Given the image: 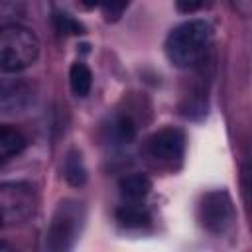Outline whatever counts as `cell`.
<instances>
[{
  "label": "cell",
  "mask_w": 252,
  "mask_h": 252,
  "mask_svg": "<svg viewBox=\"0 0 252 252\" xmlns=\"http://www.w3.org/2000/svg\"><path fill=\"white\" fill-rule=\"evenodd\" d=\"M213 41V28L205 20H189L179 24L165 37V55L175 67H191L199 63Z\"/></svg>",
  "instance_id": "6da1fadb"
},
{
  "label": "cell",
  "mask_w": 252,
  "mask_h": 252,
  "mask_svg": "<svg viewBox=\"0 0 252 252\" xmlns=\"http://www.w3.org/2000/svg\"><path fill=\"white\" fill-rule=\"evenodd\" d=\"M39 55L37 35L20 24L4 26L0 32V67L4 73H18L33 65Z\"/></svg>",
  "instance_id": "7a4b0ae2"
},
{
  "label": "cell",
  "mask_w": 252,
  "mask_h": 252,
  "mask_svg": "<svg viewBox=\"0 0 252 252\" xmlns=\"http://www.w3.org/2000/svg\"><path fill=\"white\" fill-rule=\"evenodd\" d=\"M83 220H85V209L79 201H73V199L61 201L51 217L45 248L51 252H65L73 248L75 240L79 238Z\"/></svg>",
  "instance_id": "3957f363"
},
{
  "label": "cell",
  "mask_w": 252,
  "mask_h": 252,
  "mask_svg": "<svg viewBox=\"0 0 252 252\" xmlns=\"http://www.w3.org/2000/svg\"><path fill=\"white\" fill-rule=\"evenodd\" d=\"M197 215L201 220V226L211 234H224L232 220H234V207L232 199L224 189H213L207 191L197 207Z\"/></svg>",
  "instance_id": "277c9868"
},
{
  "label": "cell",
  "mask_w": 252,
  "mask_h": 252,
  "mask_svg": "<svg viewBox=\"0 0 252 252\" xmlns=\"http://www.w3.org/2000/svg\"><path fill=\"white\" fill-rule=\"evenodd\" d=\"M37 199L32 185L22 181H6L0 185V209L4 224H20L35 211Z\"/></svg>",
  "instance_id": "5b68a950"
},
{
  "label": "cell",
  "mask_w": 252,
  "mask_h": 252,
  "mask_svg": "<svg viewBox=\"0 0 252 252\" xmlns=\"http://www.w3.org/2000/svg\"><path fill=\"white\" fill-rule=\"evenodd\" d=\"M148 152L161 161L179 159L185 152V134L179 128H163L148 140Z\"/></svg>",
  "instance_id": "8992f818"
},
{
  "label": "cell",
  "mask_w": 252,
  "mask_h": 252,
  "mask_svg": "<svg viewBox=\"0 0 252 252\" xmlns=\"http://www.w3.org/2000/svg\"><path fill=\"white\" fill-rule=\"evenodd\" d=\"M32 100V89L26 81L20 79H4L0 89V106L2 112H18L26 108Z\"/></svg>",
  "instance_id": "52a82bcc"
},
{
  "label": "cell",
  "mask_w": 252,
  "mask_h": 252,
  "mask_svg": "<svg viewBox=\"0 0 252 252\" xmlns=\"http://www.w3.org/2000/svg\"><path fill=\"white\" fill-rule=\"evenodd\" d=\"M26 146H28V140L18 128H12L8 124L0 128V161L2 163L22 154Z\"/></svg>",
  "instance_id": "ba28073f"
},
{
  "label": "cell",
  "mask_w": 252,
  "mask_h": 252,
  "mask_svg": "<svg viewBox=\"0 0 252 252\" xmlns=\"http://www.w3.org/2000/svg\"><path fill=\"white\" fill-rule=\"evenodd\" d=\"M118 189L120 193L126 197V199H132V201H138L142 197H146L152 189V181L150 177L142 175V173H136V175H126L118 181Z\"/></svg>",
  "instance_id": "9c48e42d"
},
{
  "label": "cell",
  "mask_w": 252,
  "mask_h": 252,
  "mask_svg": "<svg viewBox=\"0 0 252 252\" xmlns=\"http://www.w3.org/2000/svg\"><path fill=\"white\" fill-rule=\"evenodd\" d=\"M69 87H71L75 96H87L91 93L93 73L85 63L77 61V63L71 65V69H69Z\"/></svg>",
  "instance_id": "30bf717a"
},
{
  "label": "cell",
  "mask_w": 252,
  "mask_h": 252,
  "mask_svg": "<svg viewBox=\"0 0 252 252\" xmlns=\"http://www.w3.org/2000/svg\"><path fill=\"white\" fill-rule=\"evenodd\" d=\"M63 175H65L67 183L73 185V187H81V185H85V181H87V169H85L81 152L71 150V152L67 154L65 163H63Z\"/></svg>",
  "instance_id": "8fae6325"
},
{
  "label": "cell",
  "mask_w": 252,
  "mask_h": 252,
  "mask_svg": "<svg viewBox=\"0 0 252 252\" xmlns=\"http://www.w3.org/2000/svg\"><path fill=\"white\" fill-rule=\"evenodd\" d=\"M116 220L126 228H142V226L150 224V215L142 207L122 205L116 209Z\"/></svg>",
  "instance_id": "7c38bea8"
},
{
  "label": "cell",
  "mask_w": 252,
  "mask_h": 252,
  "mask_svg": "<svg viewBox=\"0 0 252 252\" xmlns=\"http://www.w3.org/2000/svg\"><path fill=\"white\" fill-rule=\"evenodd\" d=\"M53 26H55V30L59 33H65V35H81V33H85V28L65 12H55L53 14Z\"/></svg>",
  "instance_id": "4fadbf2b"
},
{
  "label": "cell",
  "mask_w": 252,
  "mask_h": 252,
  "mask_svg": "<svg viewBox=\"0 0 252 252\" xmlns=\"http://www.w3.org/2000/svg\"><path fill=\"white\" fill-rule=\"evenodd\" d=\"M114 132L122 142H132L136 138V134H138V126L128 114H122L114 122Z\"/></svg>",
  "instance_id": "5bb4252c"
},
{
  "label": "cell",
  "mask_w": 252,
  "mask_h": 252,
  "mask_svg": "<svg viewBox=\"0 0 252 252\" xmlns=\"http://www.w3.org/2000/svg\"><path fill=\"white\" fill-rule=\"evenodd\" d=\"M240 183H242V197H244L248 215H250V219H252V159H248V161L242 165Z\"/></svg>",
  "instance_id": "9a60e30c"
},
{
  "label": "cell",
  "mask_w": 252,
  "mask_h": 252,
  "mask_svg": "<svg viewBox=\"0 0 252 252\" xmlns=\"http://www.w3.org/2000/svg\"><path fill=\"white\" fill-rule=\"evenodd\" d=\"M100 6H102V10H104V14H106V18L110 20H114V18H118L122 12H124V8L128 6V0H100Z\"/></svg>",
  "instance_id": "2e32d148"
},
{
  "label": "cell",
  "mask_w": 252,
  "mask_h": 252,
  "mask_svg": "<svg viewBox=\"0 0 252 252\" xmlns=\"http://www.w3.org/2000/svg\"><path fill=\"white\" fill-rule=\"evenodd\" d=\"M205 4V0H175V6L179 12L183 14H191V12H197L201 6Z\"/></svg>",
  "instance_id": "e0dca14e"
},
{
  "label": "cell",
  "mask_w": 252,
  "mask_h": 252,
  "mask_svg": "<svg viewBox=\"0 0 252 252\" xmlns=\"http://www.w3.org/2000/svg\"><path fill=\"white\" fill-rule=\"evenodd\" d=\"M234 2V6L242 12V14H248L250 10H252V0H232Z\"/></svg>",
  "instance_id": "ac0fdd59"
},
{
  "label": "cell",
  "mask_w": 252,
  "mask_h": 252,
  "mask_svg": "<svg viewBox=\"0 0 252 252\" xmlns=\"http://www.w3.org/2000/svg\"><path fill=\"white\" fill-rule=\"evenodd\" d=\"M81 4L85 8H94V6H100V0H81Z\"/></svg>",
  "instance_id": "d6986e66"
}]
</instances>
